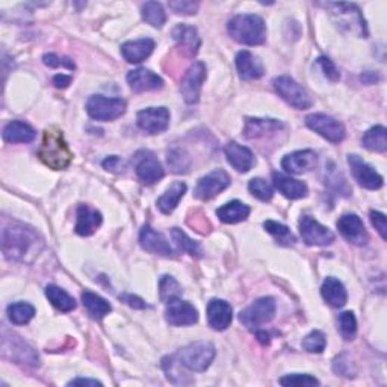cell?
I'll return each instance as SVG.
<instances>
[{
    "mask_svg": "<svg viewBox=\"0 0 387 387\" xmlns=\"http://www.w3.org/2000/svg\"><path fill=\"white\" fill-rule=\"evenodd\" d=\"M135 171L138 178L146 185H155L164 177V168L150 152H141L135 157Z\"/></svg>",
    "mask_w": 387,
    "mask_h": 387,
    "instance_id": "obj_13",
    "label": "cell"
},
{
    "mask_svg": "<svg viewBox=\"0 0 387 387\" xmlns=\"http://www.w3.org/2000/svg\"><path fill=\"white\" fill-rule=\"evenodd\" d=\"M348 164H349V167H351V173H353L354 178L360 186L366 188V190H371V191L380 190V188L383 186V183H384L383 177L377 173L371 165H367L360 156L349 155Z\"/></svg>",
    "mask_w": 387,
    "mask_h": 387,
    "instance_id": "obj_12",
    "label": "cell"
},
{
    "mask_svg": "<svg viewBox=\"0 0 387 387\" xmlns=\"http://www.w3.org/2000/svg\"><path fill=\"white\" fill-rule=\"evenodd\" d=\"M274 185H276L277 190L285 195L289 200H298V198H303L307 195V186L306 183L295 181L289 176H285L281 173H274Z\"/></svg>",
    "mask_w": 387,
    "mask_h": 387,
    "instance_id": "obj_27",
    "label": "cell"
},
{
    "mask_svg": "<svg viewBox=\"0 0 387 387\" xmlns=\"http://www.w3.org/2000/svg\"><path fill=\"white\" fill-rule=\"evenodd\" d=\"M283 127H285V125L279 120L248 118L247 122H245L244 135L248 139H256L260 136H265L267 134H271V132H279Z\"/></svg>",
    "mask_w": 387,
    "mask_h": 387,
    "instance_id": "obj_29",
    "label": "cell"
},
{
    "mask_svg": "<svg viewBox=\"0 0 387 387\" xmlns=\"http://www.w3.org/2000/svg\"><path fill=\"white\" fill-rule=\"evenodd\" d=\"M233 319V310L232 306L224 300H211V303L207 304V321L209 325L213 330L223 332L227 327H230Z\"/></svg>",
    "mask_w": 387,
    "mask_h": 387,
    "instance_id": "obj_19",
    "label": "cell"
},
{
    "mask_svg": "<svg viewBox=\"0 0 387 387\" xmlns=\"http://www.w3.org/2000/svg\"><path fill=\"white\" fill-rule=\"evenodd\" d=\"M333 370H335V372L339 374V375H344V377H354V371H353L351 362L348 360V356H346V354H341V356L335 358V362H333Z\"/></svg>",
    "mask_w": 387,
    "mask_h": 387,
    "instance_id": "obj_45",
    "label": "cell"
},
{
    "mask_svg": "<svg viewBox=\"0 0 387 387\" xmlns=\"http://www.w3.org/2000/svg\"><path fill=\"white\" fill-rule=\"evenodd\" d=\"M318 156L314 150H301L283 157L281 167L290 174H303L316 167Z\"/></svg>",
    "mask_w": 387,
    "mask_h": 387,
    "instance_id": "obj_17",
    "label": "cell"
},
{
    "mask_svg": "<svg viewBox=\"0 0 387 387\" xmlns=\"http://www.w3.org/2000/svg\"><path fill=\"white\" fill-rule=\"evenodd\" d=\"M155 49V41L150 38H143L136 41H127L121 45V53L125 59L130 64H139L147 59Z\"/></svg>",
    "mask_w": 387,
    "mask_h": 387,
    "instance_id": "obj_24",
    "label": "cell"
},
{
    "mask_svg": "<svg viewBox=\"0 0 387 387\" xmlns=\"http://www.w3.org/2000/svg\"><path fill=\"white\" fill-rule=\"evenodd\" d=\"M263 227H265V230L274 236V239H276L279 244L281 245H294L297 242L294 233L290 232V229L288 227V225L285 224H280L277 221H272V220H268L263 223Z\"/></svg>",
    "mask_w": 387,
    "mask_h": 387,
    "instance_id": "obj_35",
    "label": "cell"
},
{
    "mask_svg": "<svg viewBox=\"0 0 387 387\" xmlns=\"http://www.w3.org/2000/svg\"><path fill=\"white\" fill-rule=\"evenodd\" d=\"M300 233L307 245L325 247V245L335 242V233L327 229L325 225L319 224L315 218H311V216H303V218H301Z\"/></svg>",
    "mask_w": 387,
    "mask_h": 387,
    "instance_id": "obj_11",
    "label": "cell"
},
{
    "mask_svg": "<svg viewBox=\"0 0 387 387\" xmlns=\"http://www.w3.org/2000/svg\"><path fill=\"white\" fill-rule=\"evenodd\" d=\"M371 223L375 227V230L380 233L381 238L386 241L387 239V220H386V215L381 213V212H375L372 211L371 212Z\"/></svg>",
    "mask_w": 387,
    "mask_h": 387,
    "instance_id": "obj_48",
    "label": "cell"
},
{
    "mask_svg": "<svg viewBox=\"0 0 387 387\" xmlns=\"http://www.w3.org/2000/svg\"><path fill=\"white\" fill-rule=\"evenodd\" d=\"M258 339L262 344H269V336L265 332H258Z\"/></svg>",
    "mask_w": 387,
    "mask_h": 387,
    "instance_id": "obj_54",
    "label": "cell"
},
{
    "mask_svg": "<svg viewBox=\"0 0 387 387\" xmlns=\"http://www.w3.org/2000/svg\"><path fill=\"white\" fill-rule=\"evenodd\" d=\"M173 38L177 41L186 58H192L200 47V38L195 27L188 24H177L173 31Z\"/></svg>",
    "mask_w": 387,
    "mask_h": 387,
    "instance_id": "obj_22",
    "label": "cell"
},
{
    "mask_svg": "<svg viewBox=\"0 0 387 387\" xmlns=\"http://www.w3.org/2000/svg\"><path fill=\"white\" fill-rule=\"evenodd\" d=\"M169 8H171L176 14L192 15L197 13L198 3L191 2V0H178V2H169Z\"/></svg>",
    "mask_w": 387,
    "mask_h": 387,
    "instance_id": "obj_46",
    "label": "cell"
},
{
    "mask_svg": "<svg viewBox=\"0 0 387 387\" xmlns=\"http://www.w3.org/2000/svg\"><path fill=\"white\" fill-rule=\"evenodd\" d=\"M337 229L348 242L354 245H365L370 239L363 221L356 213L342 215L337 221Z\"/></svg>",
    "mask_w": 387,
    "mask_h": 387,
    "instance_id": "obj_15",
    "label": "cell"
},
{
    "mask_svg": "<svg viewBox=\"0 0 387 387\" xmlns=\"http://www.w3.org/2000/svg\"><path fill=\"white\" fill-rule=\"evenodd\" d=\"M126 106V101L118 97L92 96L87 103V112L97 121H112L125 114Z\"/></svg>",
    "mask_w": 387,
    "mask_h": 387,
    "instance_id": "obj_5",
    "label": "cell"
},
{
    "mask_svg": "<svg viewBox=\"0 0 387 387\" xmlns=\"http://www.w3.org/2000/svg\"><path fill=\"white\" fill-rule=\"evenodd\" d=\"M9 321L15 325H24L35 316V307L29 303H14L8 306Z\"/></svg>",
    "mask_w": 387,
    "mask_h": 387,
    "instance_id": "obj_36",
    "label": "cell"
},
{
    "mask_svg": "<svg viewBox=\"0 0 387 387\" xmlns=\"http://www.w3.org/2000/svg\"><path fill=\"white\" fill-rule=\"evenodd\" d=\"M103 167H105L108 171H112V173H120V169H122V162L121 159L117 157V156H111L108 157L105 162H103Z\"/></svg>",
    "mask_w": 387,
    "mask_h": 387,
    "instance_id": "obj_50",
    "label": "cell"
},
{
    "mask_svg": "<svg viewBox=\"0 0 387 387\" xmlns=\"http://www.w3.org/2000/svg\"><path fill=\"white\" fill-rule=\"evenodd\" d=\"M171 238L182 251L190 253L191 256H197V258L202 256L200 244L192 241L190 236H188L185 232H182L181 229H171Z\"/></svg>",
    "mask_w": 387,
    "mask_h": 387,
    "instance_id": "obj_39",
    "label": "cell"
},
{
    "mask_svg": "<svg viewBox=\"0 0 387 387\" xmlns=\"http://www.w3.org/2000/svg\"><path fill=\"white\" fill-rule=\"evenodd\" d=\"M230 183H232L230 176L225 173L224 169L221 168L213 169L212 173L202 177L200 181H198L194 190V195L198 198V200L209 202L218 194H221L223 191L227 190Z\"/></svg>",
    "mask_w": 387,
    "mask_h": 387,
    "instance_id": "obj_8",
    "label": "cell"
},
{
    "mask_svg": "<svg viewBox=\"0 0 387 387\" xmlns=\"http://www.w3.org/2000/svg\"><path fill=\"white\" fill-rule=\"evenodd\" d=\"M168 164L174 173H186L190 169V159L185 156L182 150H171L168 152Z\"/></svg>",
    "mask_w": 387,
    "mask_h": 387,
    "instance_id": "obj_43",
    "label": "cell"
},
{
    "mask_svg": "<svg viewBox=\"0 0 387 387\" xmlns=\"http://www.w3.org/2000/svg\"><path fill=\"white\" fill-rule=\"evenodd\" d=\"M174 357L186 370L204 372L213 362L215 346L209 342H195L182 348Z\"/></svg>",
    "mask_w": 387,
    "mask_h": 387,
    "instance_id": "obj_4",
    "label": "cell"
},
{
    "mask_svg": "<svg viewBox=\"0 0 387 387\" xmlns=\"http://www.w3.org/2000/svg\"><path fill=\"white\" fill-rule=\"evenodd\" d=\"M274 315H276V301L269 297H263L242 310L239 321L248 330H256L272 321Z\"/></svg>",
    "mask_w": 387,
    "mask_h": 387,
    "instance_id": "obj_6",
    "label": "cell"
},
{
    "mask_svg": "<svg viewBox=\"0 0 387 387\" xmlns=\"http://www.w3.org/2000/svg\"><path fill=\"white\" fill-rule=\"evenodd\" d=\"M306 125L316 134L325 138L330 143H341L344 141L346 132L341 121L325 114H311L306 118Z\"/></svg>",
    "mask_w": 387,
    "mask_h": 387,
    "instance_id": "obj_9",
    "label": "cell"
},
{
    "mask_svg": "<svg viewBox=\"0 0 387 387\" xmlns=\"http://www.w3.org/2000/svg\"><path fill=\"white\" fill-rule=\"evenodd\" d=\"M186 190H188L186 183H183V182L173 183L164 192L162 197H159V200H157L159 211L165 215H169L171 212H174V209L183 198V195L186 194Z\"/></svg>",
    "mask_w": 387,
    "mask_h": 387,
    "instance_id": "obj_30",
    "label": "cell"
},
{
    "mask_svg": "<svg viewBox=\"0 0 387 387\" xmlns=\"http://www.w3.org/2000/svg\"><path fill=\"white\" fill-rule=\"evenodd\" d=\"M236 67H238L239 76L244 80L260 79L263 73H265L260 59L248 50H242L236 55Z\"/></svg>",
    "mask_w": 387,
    "mask_h": 387,
    "instance_id": "obj_23",
    "label": "cell"
},
{
    "mask_svg": "<svg viewBox=\"0 0 387 387\" xmlns=\"http://www.w3.org/2000/svg\"><path fill=\"white\" fill-rule=\"evenodd\" d=\"M122 300H125L130 307H135V309H144V307H146L144 301L141 300V298H138V297H134V295H125V297H122Z\"/></svg>",
    "mask_w": 387,
    "mask_h": 387,
    "instance_id": "obj_51",
    "label": "cell"
},
{
    "mask_svg": "<svg viewBox=\"0 0 387 387\" xmlns=\"http://www.w3.org/2000/svg\"><path fill=\"white\" fill-rule=\"evenodd\" d=\"M101 213L87 204L78 207V223L76 233L80 236H91L101 225Z\"/></svg>",
    "mask_w": 387,
    "mask_h": 387,
    "instance_id": "obj_25",
    "label": "cell"
},
{
    "mask_svg": "<svg viewBox=\"0 0 387 387\" xmlns=\"http://www.w3.org/2000/svg\"><path fill=\"white\" fill-rule=\"evenodd\" d=\"M248 190L254 197H258L262 202H269L274 197L272 186L267 181H263V178H259V177L250 181Z\"/></svg>",
    "mask_w": 387,
    "mask_h": 387,
    "instance_id": "obj_42",
    "label": "cell"
},
{
    "mask_svg": "<svg viewBox=\"0 0 387 387\" xmlns=\"http://www.w3.org/2000/svg\"><path fill=\"white\" fill-rule=\"evenodd\" d=\"M339 328L345 341H353L357 335V321L353 311H344L339 316Z\"/></svg>",
    "mask_w": 387,
    "mask_h": 387,
    "instance_id": "obj_40",
    "label": "cell"
},
{
    "mask_svg": "<svg viewBox=\"0 0 387 387\" xmlns=\"http://www.w3.org/2000/svg\"><path fill=\"white\" fill-rule=\"evenodd\" d=\"M45 297L49 298L53 307L61 311H71L76 309V300L69 295L64 289L55 285H49L45 288Z\"/></svg>",
    "mask_w": 387,
    "mask_h": 387,
    "instance_id": "obj_34",
    "label": "cell"
},
{
    "mask_svg": "<svg viewBox=\"0 0 387 387\" xmlns=\"http://www.w3.org/2000/svg\"><path fill=\"white\" fill-rule=\"evenodd\" d=\"M38 157L55 171H61L71 164L73 153L59 129L50 127L44 132Z\"/></svg>",
    "mask_w": 387,
    "mask_h": 387,
    "instance_id": "obj_1",
    "label": "cell"
},
{
    "mask_svg": "<svg viewBox=\"0 0 387 387\" xmlns=\"http://www.w3.org/2000/svg\"><path fill=\"white\" fill-rule=\"evenodd\" d=\"M318 64L321 65V69H323L325 78H328L332 82H337L339 78H341V74H339L336 65L328 58H325V56H321V58L318 59Z\"/></svg>",
    "mask_w": 387,
    "mask_h": 387,
    "instance_id": "obj_47",
    "label": "cell"
},
{
    "mask_svg": "<svg viewBox=\"0 0 387 387\" xmlns=\"http://www.w3.org/2000/svg\"><path fill=\"white\" fill-rule=\"evenodd\" d=\"M36 233L23 225L5 229L2 234V248L5 256L11 260H26V256H35L38 251Z\"/></svg>",
    "mask_w": 387,
    "mask_h": 387,
    "instance_id": "obj_2",
    "label": "cell"
},
{
    "mask_svg": "<svg viewBox=\"0 0 387 387\" xmlns=\"http://www.w3.org/2000/svg\"><path fill=\"white\" fill-rule=\"evenodd\" d=\"M206 79V65L202 61L194 62L190 70L185 73L181 92L186 103L194 105L200 99V91Z\"/></svg>",
    "mask_w": 387,
    "mask_h": 387,
    "instance_id": "obj_10",
    "label": "cell"
},
{
    "mask_svg": "<svg viewBox=\"0 0 387 387\" xmlns=\"http://www.w3.org/2000/svg\"><path fill=\"white\" fill-rule=\"evenodd\" d=\"M167 321L171 325L183 327V325H192L198 321V311L197 309L188 303V301H182L181 298L168 303L167 307Z\"/></svg>",
    "mask_w": 387,
    "mask_h": 387,
    "instance_id": "obj_16",
    "label": "cell"
},
{
    "mask_svg": "<svg viewBox=\"0 0 387 387\" xmlns=\"http://www.w3.org/2000/svg\"><path fill=\"white\" fill-rule=\"evenodd\" d=\"M281 386H318L319 381L315 379V377L307 375V374H292L286 375L280 379Z\"/></svg>",
    "mask_w": 387,
    "mask_h": 387,
    "instance_id": "obj_44",
    "label": "cell"
},
{
    "mask_svg": "<svg viewBox=\"0 0 387 387\" xmlns=\"http://www.w3.org/2000/svg\"><path fill=\"white\" fill-rule=\"evenodd\" d=\"M327 345V339L325 335L323 332H319V330H315V332H311L310 335H307L303 341V348L306 349L307 353H323Z\"/></svg>",
    "mask_w": 387,
    "mask_h": 387,
    "instance_id": "obj_41",
    "label": "cell"
},
{
    "mask_svg": "<svg viewBox=\"0 0 387 387\" xmlns=\"http://www.w3.org/2000/svg\"><path fill=\"white\" fill-rule=\"evenodd\" d=\"M227 31L234 41L245 45H260L267 41V26L256 14L234 15L227 24Z\"/></svg>",
    "mask_w": 387,
    "mask_h": 387,
    "instance_id": "obj_3",
    "label": "cell"
},
{
    "mask_svg": "<svg viewBox=\"0 0 387 387\" xmlns=\"http://www.w3.org/2000/svg\"><path fill=\"white\" fill-rule=\"evenodd\" d=\"M224 152L230 165L239 173H248L256 164V157H254L251 150L234 143V141L224 147Z\"/></svg>",
    "mask_w": 387,
    "mask_h": 387,
    "instance_id": "obj_18",
    "label": "cell"
},
{
    "mask_svg": "<svg viewBox=\"0 0 387 387\" xmlns=\"http://www.w3.org/2000/svg\"><path fill=\"white\" fill-rule=\"evenodd\" d=\"M138 126L150 135L165 132L169 126V112L167 108H148L138 112Z\"/></svg>",
    "mask_w": 387,
    "mask_h": 387,
    "instance_id": "obj_14",
    "label": "cell"
},
{
    "mask_svg": "<svg viewBox=\"0 0 387 387\" xmlns=\"http://www.w3.org/2000/svg\"><path fill=\"white\" fill-rule=\"evenodd\" d=\"M36 136V132L23 121H11L3 129V139L9 144H26L32 143Z\"/></svg>",
    "mask_w": 387,
    "mask_h": 387,
    "instance_id": "obj_26",
    "label": "cell"
},
{
    "mask_svg": "<svg viewBox=\"0 0 387 387\" xmlns=\"http://www.w3.org/2000/svg\"><path fill=\"white\" fill-rule=\"evenodd\" d=\"M272 85L279 96L295 109H307L314 105L307 91L289 76H279L274 79Z\"/></svg>",
    "mask_w": 387,
    "mask_h": 387,
    "instance_id": "obj_7",
    "label": "cell"
},
{
    "mask_svg": "<svg viewBox=\"0 0 387 387\" xmlns=\"http://www.w3.org/2000/svg\"><path fill=\"white\" fill-rule=\"evenodd\" d=\"M79 384H87V386H101L100 381L97 380H90V379H76V380H71L69 383V386H79Z\"/></svg>",
    "mask_w": 387,
    "mask_h": 387,
    "instance_id": "obj_53",
    "label": "cell"
},
{
    "mask_svg": "<svg viewBox=\"0 0 387 387\" xmlns=\"http://www.w3.org/2000/svg\"><path fill=\"white\" fill-rule=\"evenodd\" d=\"M250 212L251 209L247 204H244L242 202H238V200H233L227 204L221 206L220 209L216 211V215H218V218L225 224H238L241 221L247 220Z\"/></svg>",
    "mask_w": 387,
    "mask_h": 387,
    "instance_id": "obj_31",
    "label": "cell"
},
{
    "mask_svg": "<svg viewBox=\"0 0 387 387\" xmlns=\"http://www.w3.org/2000/svg\"><path fill=\"white\" fill-rule=\"evenodd\" d=\"M53 83L56 88H67L71 83V78L65 76V74H58V76L53 78Z\"/></svg>",
    "mask_w": 387,
    "mask_h": 387,
    "instance_id": "obj_52",
    "label": "cell"
},
{
    "mask_svg": "<svg viewBox=\"0 0 387 387\" xmlns=\"http://www.w3.org/2000/svg\"><path fill=\"white\" fill-rule=\"evenodd\" d=\"M82 301H83V306L85 309H87L88 315L92 318V319H103L105 318L109 311L112 310L111 304L108 303V301L105 298H101L100 295L94 294V292L91 290H85L82 294Z\"/></svg>",
    "mask_w": 387,
    "mask_h": 387,
    "instance_id": "obj_32",
    "label": "cell"
},
{
    "mask_svg": "<svg viewBox=\"0 0 387 387\" xmlns=\"http://www.w3.org/2000/svg\"><path fill=\"white\" fill-rule=\"evenodd\" d=\"M127 82L132 87V90H135L138 92L156 91L164 87L162 78L147 69H136L129 71Z\"/></svg>",
    "mask_w": 387,
    "mask_h": 387,
    "instance_id": "obj_21",
    "label": "cell"
},
{
    "mask_svg": "<svg viewBox=\"0 0 387 387\" xmlns=\"http://www.w3.org/2000/svg\"><path fill=\"white\" fill-rule=\"evenodd\" d=\"M44 59V64L49 65V67L52 69H56V67H67L70 70H74V62L70 61V59H61L59 56H56L53 53H45L43 56Z\"/></svg>",
    "mask_w": 387,
    "mask_h": 387,
    "instance_id": "obj_49",
    "label": "cell"
},
{
    "mask_svg": "<svg viewBox=\"0 0 387 387\" xmlns=\"http://www.w3.org/2000/svg\"><path fill=\"white\" fill-rule=\"evenodd\" d=\"M321 294H323V298L332 307L339 309L346 304V300H348L346 289L342 283L335 277H327L324 280L323 288H321Z\"/></svg>",
    "mask_w": 387,
    "mask_h": 387,
    "instance_id": "obj_28",
    "label": "cell"
},
{
    "mask_svg": "<svg viewBox=\"0 0 387 387\" xmlns=\"http://www.w3.org/2000/svg\"><path fill=\"white\" fill-rule=\"evenodd\" d=\"M139 242H141V245H143L144 250L153 253V254H157V256L169 258L174 254L173 248L169 247V244L167 242L164 236L157 233L155 229L150 227V225H144V227L141 229Z\"/></svg>",
    "mask_w": 387,
    "mask_h": 387,
    "instance_id": "obj_20",
    "label": "cell"
},
{
    "mask_svg": "<svg viewBox=\"0 0 387 387\" xmlns=\"http://www.w3.org/2000/svg\"><path fill=\"white\" fill-rule=\"evenodd\" d=\"M143 18L153 27H162L167 22L164 8L157 2H147L143 6Z\"/></svg>",
    "mask_w": 387,
    "mask_h": 387,
    "instance_id": "obj_38",
    "label": "cell"
},
{
    "mask_svg": "<svg viewBox=\"0 0 387 387\" xmlns=\"http://www.w3.org/2000/svg\"><path fill=\"white\" fill-rule=\"evenodd\" d=\"M159 295L160 300L168 304L182 297V286L171 276H164L159 281Z\"/></svg>",
    "mask_w": 387,
    "mask_h": 387,
    "instance_id": "obj_37",
    "label": "cell"
},
{
    "mask_svg": "<svg viewBox=\"0 0 387 387\" xmlns=\"http://www.w3.org/2000/svg\"><path fill=\"white\" fill-rule=\"evenodd\" d=\"M362 144L370 152L384 153L387 150V130L384 126H375L366 132L362 138Z\"/></svg>",
    "mask_w": 387,
    "mask_h": 387,
    "instance_id": "obj_33",
    "label": "cell"
}]
</instances>
